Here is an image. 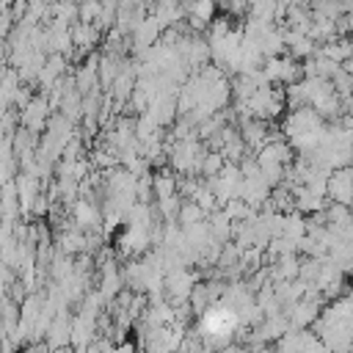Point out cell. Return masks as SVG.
Wrapping results in <instances>:
<instances>
[{
    "mask_svg": "<svg viewBox=\"0 0 353 353\" xmlns=\"http://www.w3.org/2000/svg\"><path fill=\"white\" fill-rule=\"evenodd\" d=\"M204 325H207L210 334H226V331L234 325V317H232L226 309H218V312H210V314H207Z\"/></svg>",
    "mask_w": 353,
    "mask_h": 353,
    "instance_id": "obj_1",
    "label": "cell"
}]
</instances>
